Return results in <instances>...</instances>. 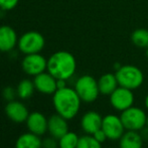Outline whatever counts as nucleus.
Instances as JSON below:
<instances>
[{
  "mask_svg": "<svg viewBox=\"0 0 148 148\" xmlns=\"http://www.w3.org/2000/svg\"><path fill=\"white\" fill-rule=\"evenodd\" d=\"M16 95H17V93H16V91L12 87H6L2 91V96H3L4 100H6L8 102L13 101Z\"/></svg>",
  "mask_w": 148,
  "mask_h": 148,
  "instance_id": "nucleus-24",
  "label": "nucleus"
},
{
  "mask_svg": "<svg viewBox=\"0 0 148 148\" xmlns=\"http://www.w3.org/2000/svg\"><path fill=\"white\" fill-rule=\"evenodd\" d=\"M143 140L139 131L126 130L119 139V148H142Z\"/></svg>",
  "mask_w": 148,
  "mask_h": 148,
  "instance_id": "nucleus-16",
  "label": "nucleus"
},
{
  "mask_svg": "<svg viewBox=\"0 0 148 148\" xmlns=\"http://www.w3.org/2000/svg\"><path fill=\"white\" fill-rule=\"evenodd\" d=\"M57 86L58 89H62L66 87V80H57Z\"/></svg>",
  "mask_w": 148,
  "mask_h": 148,
  "instance_id": "nucleus-28",
  "label": "nucleus"
},
{
  "mask_svg": "<svg viewBox=\"0 0 148 148\" xmlns=\"http://www.w3.org/2000/svg\"><path fill=\"white\" fill-rule=\"evenodd\" d=\"M146 126L148 127V115H147V123H146Z\"/></svg>",
  "mask_w": 148,
  "mask_h": 148,
  "instance_id": "nucleus-31",
  "label": "nucleus"
},
{
  "mask_svg": "<svg viewBox=\"0 0 148 148\" xmlns=\"http://www.w3.org/2000/svg\"><path fill=\"white\" fill-rule=\"evenodd\" d=\"M19 0H0V10L10 11L17 6Z\"/></svg>",
  "mask_w": 148,
  "mask_h": 148,
  "instance_id": "nucleus-23",
  "label": "nucleus"
},
{
  "mask_svg": "<svg viewBox=\"0 0 148 148\" xmlns=\"http://www.w3.org/2000/svg\"><path fill=\"white\" fill-rule=\"evenodd\" d=\"M18 35L15 29L10 25L0 26V51L9 53L12 51L18 43Z\"/></svg>",
  "mask_w": 148,
  "mask_h": 148,
  "instance_id": "nucleus-11",
  "label": "nucleus"
},
{
  "mask_svg": "<svg viewBox=\"0 0 148 148\" xmlns=\"http://www.w3.org/2000/svg\"><path fill=\"white\" fill-rule=\"evenodd\" d=\"M5 113L7 117L11 121L15 123H23L26 122L29 112L26 106L23 103L18 101H10L5 106Z\"/></svg>",
  "mask_w": 148,
  "mask_h": 148,
  "instance_id": "nucleus-12",
  "label": "nucleus"
},
{
  "mask_svg": "<svg viewBox=\"0 0 148 148\" xmlns=\"http://www.w3.org/2000/svg\"><path fill=\"white\" fill-rule=\"evenodd\" d=\"M34 84H33V81L30 80H22L19 82V84L17 85V88H16V93L17 96L22 100L29 99L31 96L34 93Z\"/></svg>",
  "mask_w": 148,
  "mask_h": 148,
  "instance_id": "nucleus-19",
  "label": "nucleus"
},
{
  "mask_svg": "<svg viewBox=\"0 0 148 148\" xmlns=\"http://www.w3.org/2000/svg\"><path fill=\"white\" fill-rule=\"evenodd\" d=\"M109 100L111 106L116 111L122 112L134 105L135 97L132 90L119 86L109 96Z\"/></svg>",
  "mask_w": 148,
  "mask_h": 148,
  "instance_id": "nucleus-7",
  "label": "nucleus"
},
{
  "mask_svg": "<svg viewBox=\"0 0 148 148\" xmlns=\"http://www.w3.org/2000/svg\"><path fill=\"white\" fill-rule=\"evenodd\" d=\"M93 136L95 137V139L97 141H99L100 143H102L103 144L104 142H105L106 140H108V138H107V135H106V133L103 131V129H99L98 131H96L95 133L93 134Z\"/></svg>",
  "mask_w": 148,
  "mask_h": 148,
  "instance_id": "nucleus-26",
  "label": "nucleus"
},
{
  "mask_svg": "<svg viewBox=\"0 0 148 148\" xmlns=\"http://www.w3.org/2000/svg\"><path fill=\"white\" fill-rule=\"evenodd\" d=\"M77 148H102V143L97 141L93 135H83L79 139Z\"/></svg>",
  "mask_w": 148,
  "mask_h": 148,
  "instance_id": "nucleus-22",
  "label": "nucleus"
},
{
  "mask_svg": "<svg viewBox=\"0 0 148 148\" xmlns=\"http://www.w3.org/2000/svg\"><path fill=\"white\" fill-rule=\"evenodd\" d=\"M131 40L133 45L140 49H147L148 47V29L145 28H138L134 30L131 34Z\"/></svg>",
  "mask_w": 148,
  "mask_h": 148,
  "instance_id": "nucleus-20",
  "label": "nucleus"
},
{
  "mask_svg": "<svg viewBox=\"0 0 148 148\" xmlns=\"http://www.w3.org/2000/svg\"><path fill=\"white\" fill-rule=\"evenodd\" d=\"M0 53H1V51H0Z\"/></svg>",
  "mask_w": 148,
  "mask_h": 148,
  "instance_id": "nucleus-32",
  "label": "nucleus"
},
{
  "mask_svg": "<svg viewBox=\"0 0 148 148\" xmlns=\"http://www.w3.org/2000/svg\"><path fill=\"white\" fill-rule=\"evenodd\" d=\"M21 68L26 75L35 77L47 71V60L40 53L25 55L22 59Z\"/></svg>",
  "mask_w": 148,
  "mask_h": 148,
  "instance_id": "nucleus-9",
  "label": "nucleus"
},
{
  "mask_svg": "<svg viewBox=\"0 0 148 148\" xmlns=\"http://www.w3.org/2000/svg\"><path fill=\"white\" fill-rule=\"evenodd\" d=\"M45 45V39L40 32L29 30L24 32L18 38V51L24 56L31 53H39Z\"/></svg>",
  "mask_w": 148,
  "mask_h": 148,
  "instance_id": "nucleus-5",
  "label": "nucleus"
},
{
  "mask_svg": "<svg viewBox=\"0 0 148 148\" xmlns=\"http://www.w3.org/2000/svg\"><path fill=\"white\" fill-rule=\"evenodd\" d=\"M120 118L126 130L140 131L146 126L147 114L139 107H132L121 112Z\"/></svg>",
  "mask_w": 148,
  "mask_h": 148,
  "instance_id": "nucleus-6",
  "label": "nucleus"
},
{
  "mask_svg": "<svg viewBox=\"0 0 148 148\" xmlns=\"http://www.w3.org/2000/svg\"><path fill=\"white\" fill-rule=\"evenodd\" d=\"M118 84L120 87L136 90L140 88L144 81V75L142 71L133 64H124L116 71L115 73Z\"/></svg>",
  "mask_w": 148,
  "mask_h": 148,
  "instance_id": "nucleus-3",
  "label": "nucleus"
},
{
  "mask_svg": "<svg viewBox=\"0 0 148 148\" xmlns=\"http://www.w3.org/2000/svg\"><path fill=\"white\" fill-rule=\"evenodd\" d=\"M42 148H59V140L53 137H49L42 141Z\"/></svg>",
  "mask_w": 148,
  "mask_h": 148,
  "instance_id": "nucleus-25",
  "label": "nucleus"
},
{
  "mask_svg": "<svg viewBox=\"0 0 148 148\" xmlns=\"http://www.w3.org/2000/svg\"><path fill=\"white\" fill-rule=\"evenodd\" d=\"M145 56L148 58V47H147V49H145Z\"/></svg>",
  "mask_w": 148,
  "mask_h": 148,
  "instance_id": "nucleus-30",
  "label": "nucleus"
},
{
  "mask_svg": "<svg viewBox=\"0 0 148 148\" xmlns=\"http://www.w3.org/2000/svg\"><path fill=\"white\" fill-rule=\"evenodd\" d=\"M102 129L107 135L108 140L112 141H119V139L126 131L120 116H117L115 114H108L104 116Z\"/></svg>",
  "mask_w": 148,
  "mask_h": 148,
  "instance_id": "nucleus-8",
  "label": "nucleus"
},
{
  "mask_svg": "<svg viewBox=\"0 0 148 148\" xmlns=\"http://www.w3.org/2000/svg\"><path fill=\"white\" fill-rule=\"evenodd\" d=\"M139 132H140V134H141V136H142L143 140H147L148 141V127L145 126L144 128H143L142 130L139 131Z\"/></svg>",
  "mask_w": 148,
  "mask_h": 148,
  "instance_id": "nucleus-27",
  "label": "nucleus"
},
{
  "mask_svg": "<svg viewBox=\"0 0 148 148\" xmlns=\"http://www.w3.org/2000/svg\"><path fill=\"white\" fill-rule=\"evenodd\" d=\"M98 86L101 95L110 96L119 87L116 75L111 73L102 75L98 80Z\"/></svg>",
  "mask_w": 148,
  "mask_h": 148,
  "instance_id": "nucleus-17",
  "label": "nucleus"
},
{
  "mask_svg": "<svg viewBox=\"0 0 148 148\" xmlns=\"http://www.w3.org/2000/svg\"><path fill=\"white\" fill-rule=\"evenodd\" d=\"M33 84L36 91L45 95H53L58 90L57 79L47 71L35 76L33 79Z\"/></svg>",
  "mask_w": 148,
  "mask_h": 148,
  "instance_id": "nucleus-10",
  "label": "nucleus"
},
{
  "mask_svg": "<svg viewBox=\"0 0 148 148\" xmlns=\"http://www.w3.org/2000/svg\"><path fill=\"white\" fill-rule=\"evenodd\" d=\"M76 69V59L66 51H56L47 59V71L57 80L68 81L75 75Z\"/></svg>",
  "mask_w": 148,
  "mask_h": 148,
  "instance_id": "nucleus-2",
  "label": "nucleus"
},
{
  "mask_svg": "<svg viewBox=\"0 0 148 148\" xmlns=\"http://www.w3.org/2000/svg\"><path fill=\"white\" fill-rule=\"evenodd\" d=\"M15 148H42V140L40 136L31 132L24 133L17 138Z\"/></svg>",
  "mask_w": 148,
  "mask_h": 148,
  "instance_id": "nucleus-18",
  "label": "nucleus"
},
{
  "mask_svg": "<svg viewBox=\"0 0 148 148\" xmlns=\"http://www.w3.org/2000/svg\"><path fill=\"white\" fill-rule=\"evenodd\" d=\"M75 90L84 103H93L98 99L100 94L98 80L91 75L80 77L75 83Z\"/></svg>",
  "mask_w": 148,
  "mask_h": 148,
  "instance_id": "nucleus-4",
  "label": "nucleus"
},
{
  "mask_svg": "<svg viewBox=\"0 0 148 148\" xmlns=\"http://www.w3.org/2000/svg\"><path fill=\"white\" fill-rule=\"evenodd\" d=\"M80 137L78 134L73 131H69L68 133L59 139V148H77Z\"/></svg>",
  "mask_w": 148,
  "mask_h": 148,
  "instance_id": "nucleus-21",
  "label": "nucleus"
},
{
  "mask_svg": "<svg viewBox=\"0 0 148 148\" xmlns=\"http://www.w3.org/2000/svg\"><path fill=\"white\" fill-rule=\"evenodd\" d=\"M53 104L58 114L66 120H72L78 115L82 100L76 90L66 86L56 91L53 97Z\"/></svg>",
  "mask_w": 148,
  "mask_h": 148,
  "instance_id": "nucleus-1",
  "label": "nucleus"
},
{
  "mask_svg": "<svg viewBox=\"0 0 148 148\" xmlns=\"http://www.w3.org/2000/svg\"><path fill=\"white\" fill-rule=\"evenodd\" d=\"M69 124L68 120L60 116V114L51 115L49 118V127H47V132L51 134V137L56 139H59L64 136L66 133L69 132Z\"/></svg>",
  "mask_w": 148,
  "mask_h": 148,
  "instance_id": "nucleus-14",
  "label": "nucleus"
},
{
  "mask_svg": "<svg viewBox=\"0 0 148 148\" xmlns=\"http://www.w3.org/2000/svg\"><path fill=\"white\" fill-rule=\"evenodd\" d=\"M103 117L96 111H89L81 119V127L86 134L93 135L96 131L102 128Z\"/></svg>",
  "mask_w": 148,
  "mask_h": 148,
  "instance_id": "nucleus-15",
  "label": "nucleus"
},
{
  "mask_svg": "<svg viewBox=\"0 0 148 148\" xmlns=\"http://www.w3.org/2000/svg\"><path fill=\"white\" fill-rule=\"evenodd\" d=\"M144 105H145L146 110H148V94L146 95V97H145V99H144Z\"/></svg>",
  "mask_w": 148,
  "mask_h": 148,
  "instance_id": "nucleus-29",
  "label": "nucleus"
},
{
  "mask_svg": "<svg viewBox=\"0 0 148 148\" xmlns=\"http://www.w3.org/2000/svg\"><path fill=\"white\" fill-rule=\"evenodd\" d=\"M26 126H27L29 132L38 135V136H42L47 131L49 119H47L42 113L32 112L29 114L27 120H26Z\"/></svg>",
  "mask_w": 148,
  "mask_h": 148,
  "instance_id": "nucleus-13",
  "label": "nucleus"
}]
</instances>
